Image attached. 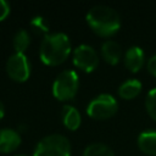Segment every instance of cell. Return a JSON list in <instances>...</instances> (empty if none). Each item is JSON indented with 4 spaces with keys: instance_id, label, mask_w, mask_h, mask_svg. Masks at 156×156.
I'll list each match as a JSON object with an SVG mask.
<instances>
[{
    "instance_id": "obj_20",
    "label": "cell",
    "mask_w": 156,
    "mask_h": 156,
    "mask_svg": "<svg viewBox=\"0 0 156 156\" xmlns=\"http://www.w3.org/2000/svg\"><path fill=\"white\" fill-rule=\"evenodd\" d=\"M4 115H5V107H4V104L0 100V119L4 117Z\"/></svg>"
},
{
    "instance_id": "obj_21",
    "label": "cell",
    "mask_w": 156,
    "mask_h": 156,
    "mask_svg": "<svg viewBox=\"0 0 156 156\" xmlns=\"http://www.w3.org/2000/svg\"><path fill=\"white\" fill-rule=\"evenodd\" d=\"M16 156H27V155H16Z\"/></svg>"
},
{
    "instance_id": "obj_7",
    "label": "cell",
    "mask_w": 156,
    "mask_h": 156,
    "mask_svg": "<svg viewBox=\"0 0 156 156\" xmlns=\"http://www.w3.org/2000/svg\"><path fill=\"white\" fill-rule=\"evenodd\" d=\"M6 72L9 77L18 83L26 82L30 76V62L24 54L15 52L6 61Z\"/></svg>"
},
{
    "instance_id": "obj_16",
    "label": "cell",
    "mask_w": 156,
    "mask_h": 156,
    "mask_svg": "<svg viewBox=\"0 0 156 156\" xmlns=\"http://www.w3.org/2000/svg\"><path fill=\"white\" fill-rule=\"evenodd\" d=\"M29 26L33 29V32H35L37 34H40V35H44V37L49 34L50 24H49V21L43 16H39V15L34 16L30 20Z\"/></svg>"
},
{
    "instance_id": "obj_6",
    "label": "cell",
    "mask_w": 156,
    "mask_h": 156,
    "mask_svg": "<svg viewBox=\"0 0 156 156\" xmlns=\"http://www.w3.org/2000/svg\"><path fill=\"white\" fill-rule=\"evenodd\" d=\"M72 61L77 68L87 73H90L96 69L100 60H99L98 52L93 46L88 44H80L74 49Z\"/></svg>"
},
{
    "instance_id": "obj_4",
    "label": "cell",
    "mask_w": 156,
    "mask_h": 156,
    "mask_svg": "<svg viewBox=\"0 0 156 156\" xmlns=\"http://www.w3.org/2000/svg\"><path fill=\"white\" fill-rule=\"evenodd\" d=\"M33 156H71V143L62 134H50L40 139Z\"/></svg>"
},
{
    "instance_id": "obj_1",
    "label": "cell",
    "mask_w": 156,
    "mask_h": 156,
    "mask_svg": "<svg viewBox=\"0 0 156 156\" xmlns=\"http://www.w3.org/2000/svg\"><path fill=\"white\" fill-rule=\"evenodd\" d=\"M71 51L72 45L68 35L56 32L44 37L39 46V57L48 66H58L68 58Z\"/></svg>"
},
{
    "instance_id": "obj_17",
    "label": "cell",
    "mask_w": 156,
    "mask_h": 156,
    "mask_svg": "<svg viewBox=\"0 0 156 156\" xmlns=\"http://www.w3.org/2000/svg\"><path fill=\"white\" fill-rule=\"evenodd\" d=\"M145 107H146V111H147L149 116L154 121H156V87L152 88L146 94V98H145Z\"/></svg>"
},
{
    "instance_id": "obj_11",
    "label": "cell",
    "mask_w": 156,
    "mask_h": 156,
    "mask_svg": "<svg viewBox=\"0 0 156 156\" xmlns=\"http://www.w3.org/2000/svg\"><path fill=\"white\" fill-rule=\"evenodd\" d=\"M101 55L107 63L117 65L122 57V49L117 41L107 39L101 44Z\"/></svg>"
},
{
    "instance_id": "obj_18",
    "label": "cell",
    "mask_w": 156,
    "mask_h": 156,
    "mask_svg": "<svg viewBox=\"0 0 156 156\" xmlns=\"http://www.w3.org/2000/svg\"><path fill=\"white\" fill-rule=\"evenodd\" d=\"M10 4L6 0H0V22L4 21L10 15Z\"/></svg>"
},
{
    "instance_id": "obj_10",
    "label": "cell",
    "mask_w": 156,
    "mask_h": 156,
    "mask_svg": "<svg viewBox=\"0 0 156 156\" xmlns=\"http://www.w3.org/2000/svg\"><path fill=\"white\" fill-rule=\"evenodd\" d=\"M138 147L141 152L149 156H156V130H144L138 135Z\"/></svg>"
},
{
    "instance_id": "obj_9",
    "label": "cell",
    "mask_w": 156,
    "mask_h": 156,
    "mask_svg": "<svg viewBox=\"0 0 156 156\" xmlns=\"http://www.w3.org/2000/svg\"><path fill=\"white\" fill-rule=\"evenodd\" d=\"M145 61V54L140 46H130L126 50L123 55V63L126 68L133 73L140 71Z\"/></svg>"
},
{
    "instance_id": "obj_5",
    "label": "cell",
    "mask_w": 156,
    "mask_h": 156,
    "mask_svg": "<svg viewBox=\"0 0 156 156\" xmlns=\"http://www.w3.org/2000/svg\"><path fill=\"white\" fill-rule=\"evenodd\" d=\"M118 110V101L111 94L102 93L95 96L87 106V113L94 119H108Z\"/></svg>"
},
{
    "instance_id": "obj_3",
    "label": "cell",
    "mask_w": 156,
    "mask_h": 156,
    "mask_svg": "<svg viewBox=\"0 0 156 156\" xmlns=\"http://www.w3.org/2000/svg\"><path fill=\"white\" fill-rule=\"evenodd\" d=\"M79 89V77L73 69L60 72L52 83V95L60 101L72 100Z\"/></svg>"
},
{
    "instance_id": "obj_12",
    "label": "cell",
    "mask_w": 156,
    "mask_h": 156,
    "mask_svg": "<svg viewBox=\"0 0 156 156\" xmlns=\"http://www.w3.org/2000/svg\"><path fill=\"white\" fill-rule=\"evenodd\" d=\"M62 123L69 130H77L82 123L80 112L72 105H66L62 108Z\"/></svg>"
},
{
    "instance_id": "obj_14",
    "label": "cell",
    "mask_w": 156,
    "mask_h": 156,
    "mask_svg": "<svg viewBox=\"0 0 156 156\" xmlns=\"http://www.w3.org/2000/svg\"><path fill=\"white\" fill-rule=\"evenodd\" d=\"M12 45H13V49H15L16 52L24 54V51L30 45V35H29V33L26 29H18L13 35Z\"/></svg>"
},
{
    "instance_id": "obj_15",
    "label": "cell",
    "mask_w": 156,
    "mask_h": 156,
    "mask_svg": "<svg viewBox=\"0 0 156 156\" xmlns=\"http://www.w3.org/2000/svg\"><path fill=\"white\" fill-rule=\"evenodd\" d=\"M83 156H115L112 149L102 143H93L89 144L84 151Z\"/></svg>"
},
{
    "instance_id": "obj_19",
    "label": "cell",
    "mask_w": 156,
    "mask_h": 156,
    "mask_svg": "<svg viewBox=\"0 0 156 156\" xmlns=\"http://www.w3.org/2000/svg\"><path fill=\"white\" fill-rule=\"evenodd\" d=\"M146 68H147V71H149V73H150L151 76L156 77V54L152 55V56L147 60V62H146Z\"/></svg>"
},
{
    "instance_id": "obj_13",
    "label": "cell",
    "mask_w": 156,
    "mask_h": 156,
    "mask_svg": "<svg viewBox=\"0 0 156 156\" xmlns=\"http://www.w3.org/2000/svg\"><path fill=\"white\" fill-rule=\"evenodd\" d=\"M143 84L138 79H127L118 87V95L124 100H132L136 98L141 91Z\"/></svg>"
},
{
    "instance_id": "obj_2",
    "label": "cell",
    "mask_w": 156,
    "mask_h": 156,
    "mask_svg": "<svg viewBox=\"0 0 156 156\" xmlns=\"http://www.w3.org/2000/svg\"><path fill=\"white\" fill-rule=\"evenodd\" d=\"M87 23L94 33L100 37L110 38L121 28V18L118 12L106 5H95L87 12Z\"/></svg>"
},
{
    "instance_id": "obj_8",
    "label": "cell",
    "mask_w": 156,
    "mask_h": 156,
    "mask_svg": "<svg viewBox=\"0 0 156 156\" xmlns=\"http://www.w3.org/2000/svg\"><path fill=\"white\" fill-rule=\"evenodd\" d=\"M22 143L21 134L12 128L0 129V152L10 154L15 151Z\"/></svg>"
}]
</instances>
